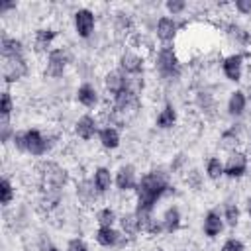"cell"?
Here are the masks:
<instances>
[{"instance_id": "obj_1", "label": "cell", "mask_w": 251, "mask_h": 251, "mask_svg": "<svg viewBox=\"0 0 251 251\" xmlns=\"http://www.w3.org/2000/svg\"><path fill=\"white\" fill-rule=\"evenodd\" d=\"M173 173L167 165H155L149 171H145L139 176V182L133 190L135 194V212H147L155 214V208L165 198H171L176 194V186L173 182Z\"/></svg>"}, {"instance_id": "obj_2", "label": "cell", "mask_w": 251, "mask_h": 251, "mask_svg": "<svg viewBox=\"0 0 251 251\" xmlns=\"http://www.w3.org/2000/svg\"><path fill=\"white\" fill-rule=\"evenodd\" d=\"M153 69L163 82H176L182 76V61L175 45H161L153 55Z\"/></svg>"}, {"instance_id": "obj_3", "label": "cell", "mask_w": 251, "mask_h": 251, "mask_svg": "<svg viewBox=\"0 0 251 251\" xmlns=\"http://www.w3.org/2000/svg\"><path fill=\"white\" fill-rule=\"evenodd\" d=\"M57 139H59V135H53L39 127H27L25 129V155H29L33 159H43L45 155L51 153Z\"/></svg>"}, {"instance_id": "obj_4", "label": "cell", "mask_w": 251, "mask_h": 251, "mask_svg": "<svg viewBox=\"0 0 251 251\" xmlns=\"http://www.w3.org/2000/svg\"><path fill=\"white\" fill-rule=\"evenodd\" d=\"M39 186L41 188H53V190H63L71 182L69 171L57 163V161H43L39 165Z\"/></svg>"}, {"instance_id": "obj_5", "label": "cell", "mask_w": 251, "mask_h": 251, "mask_svg": "<svg viewBox=\"0 0 251 251\" xmlns=\"http://www.w3.org/2000/svg\"><path fill=\"white\" fill-rule=\"evenodd\" d=\"M71 65V55L67 51V47H55L51 49L45 57H43V76L45 78H53L59 80L65 76L67 69Z\"/></svg>"}, {"instance_id": "obj_6", "label": "cell", "mask_w": 251, "mask_h": 251, "mask_svg": "<svg viewBox=\"0 0 251 251\" xmlns=\"http://www.w3.org/2000/svg\"><path fill=\"white\" fill-rule=\"evenodd\" d=\"M29 73H31V67L27 61V55L2 59V82H4V86L18 84L20 80L27 78Z\"/></svg>"}, {"instance_id": "obj_7", "label": "cell", "mask_w": 251, "mask_h": 251, "mask_svg": "<svg viewBox=\"0 0 251 251\" xmlns=\"http://www.w3.org/2000/svg\"><path fill=\"white\" fill-rule=\"evenodd\" d=\"M92 239L98 247L112 249V251H124L131 243V239L127 235H124L120 231V227H116V226L114 227H96L92 231Z\"/></svg>"}, {"instance_id": "obj_8", "label": "cell", "mask_w": 251, "mask_h": 251, "mask_svg": "<svg viewBox=\"0 0 251 251\" xmlns=\"http://www.w3.org/2000/svg\"><path fill=\"white\" fill-rule=\"evenodd\" d=\"M116 69H120L126 76H143L147 59L137 49H124L116 59Z\"/></svg>"}, {"instance_id": "obj_9", "label": "cell", "mask_w": 251, "mask_h": 251, "mask_svg": "<svg viewBox=\"0 0 251 251\" xmlns=\"http://www.w3.org/2000/svg\"><path fill=\"white\" fill-rule=\"evenodd\" d=\"M96 12L82 6V8H76L73 12V29H75V35L82 41L90 39L94 33H96Z\"/></svg>"}, {"instance_id": "obj_10", "label": "cell", "mask_w": 251, "mask_h": 251, "mask_svg": "<svg viewBox=\"0 0 251 251\" xmlns=\"http://www.w3.org/2000/svg\"><path fill=\"white\" fill-rule=\"evenodd\" d=\"M180 29H182V24L178 22V18H171L165 14L155 20L153 35L161 45H175V39L178 37Z\"/></svg>"}, {"instance_id": "obj_11", "label": "cell", "mask_w": 251, "mask_h": 251, "mask_svg": "<svg viewBox=\"0 0 251 251\" xmlns=\"http://www.w3.org/2000/svg\"><path fill=\"white\" fill-rule=\"evenodd\" d=\"M224 171H226V178H229V180H241L243 176H247V173H249V153L243 151V149L227 153L226 159H224Z\"/></svg>"}, {"instance_id": "obj_12", "label": "cell", "mask_w": 251, "mask_h": 251, "mask_svg": "<svg viewBox=\"0 0 251 251\" xmlns=\"http://www.w3.org/2000/svg\"><path fill=\"white\" fill-rule=\"evenodd\" d=\"M75 198L78 202V206L82 208H96L100 202H102V194L96 190L94 182L90 176H80L75 180Z\"/></svg>"}, {"instance_id": "obj_13", "label": "cell", "mask_w": 251, "mask_h": 251, "mask_svg": "<svg viewBox=\"0 0 251 251\" xmlns=\"http://www.w3.org/2000/svg\"><path fill=\"white\" fill-rule=\"evenodd\" d=\"M139 171L133 163H122L116 171H114V188L120 194H127L133 192L137 182H139Z\"/></svg>"}, {"instance_id": "obj_14", "label": "cell", "mask_w": 251, "mask_h": 251, "mask_svg": "<svg viewBox=\"0 0 251 251\" xmlns=\"http://www.w3.org/2000/svg\"><path fill=\"white\" fill-rule=\"evenodd\" d=\"M220 71L226 80L229 82H241L243 73H245V53L243 51H233L220 61Z\"/></svg>"}, {"instance_id": "obj_15", "label": "cell", "mask_w": 251, "mask_h": 251, "mask_svg": "<svg viewBox=\"0 0 251 251\" xmlns=\"http://www.w3.org/2000/svg\"><path fill=\"white\" fill-rule=\"evenodd\" d=\"M100 127H102V124H100L98 116L86 112V114H82V116H78V118L75 120V124H73V133H75V137L80 139V141H92V139L98 135Z\"/></svg>"}, {"instance_id": "obj_16", "label": "cell", "mask_w": 251, "mask_h": 251, "mask_svg": "<svg viewBox=\"0 0 251 251\" xmlns=\"http://www.w3.org/2000/svg\"><path fill=\"white\" fill-rule=\"evenodd\" d=\"M59 37V31L51 25H39L37 29H33V39H31V45H33V51L37 55H47L51 49H55V41Z\"/></svg>"}, {"instance_id": "obj_17", "label": "cell", "mask_w": 251, "mask_h": 251, "mask_svg": "<svg viewBox=\"0 0 251 251\" xmlns=\"http://www.w3.org/2000/svg\"><path fill=\"white\" fill-rule=\"evenodd\" d=\"M75 100L78 106H82L84 110H98L100 108V102H102V96H100V90L96 88V84L84 80L76 86L75 90Z\"/></svg>"}, {"instance_id": "obj_18", "label": "cell", "mask_w": 251, "mask_h": 251, "mask_svg": "<svg viewBox=\"0 0 251 251\" xmlns=\"http://www.w3.org/2000/svg\"><path fill=\"white\" fill-rule=\"evenodd\" d=\"M202 235L206 239H218L224 229H226V222H224V216L218 208H210L204 212L202 216Z\"/></svg>"}, {"instance_id": "obj_19", "label": "cell", "mask_w": 251, "mask_h": 251, "mask_svg": "<svg viewBox=\"0 0 251 251\" xmlns=\"http://www.w3.org/2000/svg\"><path fill=\"white\" fill-rule=\"evenodd\" d=\"M159 220H161V226H163V231H165V235H175L176 231H180V227H182V210H180V206L178 204H169L163 212H161V216H159Z\"/></svg>"}, {"instance_id": "obj_20", "label": "cell", "mask_w": 251, "mask_h": 251, "mask_svg": "<svg viewBox=\"0 0 251 251\" xmlns=\"http://www.w3.org/2000/svg\"><path fill=\"white\" fill-rule=\"evenodd\" d=\"M247 106H249V96L243 88H233L226 100V112L229 118L233 120H239L245 116L247 112Z\"/></svg>"}, {"instance_id": "obj_21", "label": "cell", "mask_w": 251, "mask_h": 251, "mask_svg": "<svg viewBox=\"0 0 251 251\" xmlns=\"http://www.w3.org/2000/svg\"><path fill=\"white\" fill-rule=\"evenodd\" d=\"M176 124H178V110H176V106H175L171 100H167V102L159 108V112L155 114L153 126H155V129H159V131H171Z\"/></svg>"}, {"instance_id": "obj_22", "label": "cell", "mask_w": 251, "mask_h": 251, "mask_svg": "<svg viewBox=\"0 0 251 251\" xmlns=\"http://www.w3.org/2000/svg\"><path fill=\"white\" fill-rule=\"evenodd\" d=\"M241 143H243V137H241V124H231L227 127H224L220 131V137H218V145L222 151L226 153H231V151H237L241 149Z\"/></svg>"}, {"instance_id": "obj_23", "label": "cell", "mask_w": 251, "mask_h": 251, "mask_svg": "<svg viewBox=\"0 0 251 251\" xmlns=\"http://www.w3.org/2000/svg\"><path fill=\"white\" fill-rule=\"evenodd\" d=\"M90 178H92L96 190H98L102 196H106V194L112 192V188H114V171H112L110 167H106V165L94 167Z\"/></svg>"}, {"instance_id": "obj_24", "label": "cell", "mask_w": 251, "mask_h": 251, "mask_svg": "<svg viewBox=\"0 0 251 251\" xmlns=\"http://www.w3.org/2000/svg\"><path fill=\"white\" fill-rule=\"evenodd\" d=\"M96 141L104 151H116L122 145V131L116 126H102L96 135Z\"/></svg>"}, {"instance_id": "obj_25", "label": "cell", "mask_w": 251, "mask_h": 251, "mask_svg": "<svg viewBox=\"0 0 251 251\" xmlns=\"http://www.w3.org/2000/svg\"><path fill=\"white\" fill-rule=\"evenodd\" d=\"M118 227L124 235H127L131 241L141 237V224H139V218L135 214V210H124L120 214V220H118Z\"/></svg>"}, {"instance_id": "obj_26", "label": "cell", "mask_w": 251, "mask_h": 251, "mask_svg": "<svg viewBox=\"0 0 251 251\" xmlns=\"http://www.w3.org/2000/svg\"><path fill=\"white\" fill-rule=\"evenodd\" d=\"M102 86L106 90V94H110V98L118 92H122L127 86V76L120 71V69H110L104 73L102 76Z\"/></svg>"}, {"instance_id": "obj_27", "label": "cell", "mask_w": 251, "mask_h": 251, "mask_svg": "<svg viewBox=\"0 0 251 251\" xmlns=\"http://www.w3.org/2000/svg\"><path fill=\"white\" fill-rule=\"evenodd\" d=\"M0 55H2V59H12V57L27 55L25 53V43L20 37H16V35L2 33V39H0Z\"/></svg>"}, {"instance_id": "obj_28", "label": "cell", "mask_w": 251, "mask_h": 251, "mask_svg": "<svg viewBox=\"0 0 251 251\" xmlns=\"http://www.w3.org/2000/svg\"><path fill=\"white\" fill-rule=\"evenodd\" d=\"M224 33L237 47H247L251 43V33L243 25H239L237 22H227L226 27H224Z\"/></svg>"}, {"instance_id": "obj_29", "label": "cell", "mask_w": 251, "mask_h": 251, "mask_svg": "<svg viewBox=\"0 0 251 251\" xmlns=\"http://www.w3.org/2000/svg\"><path fill=\"white\" fill-rule=\"evenodd\" d=\"M118 220H120V214L114 206L110 204H104V206H98L94 210V222H96V227H114L118 226Z\"/></svg>"}, {"instance_id": "obj_30", "label": "cell", "mask_w": 251, "mask_h": 251, "mask_svg": "<svg viewBox=\"0 0 251 251\" xmlns=\"http://www.w3.org/2000/svg\"><path fill=\"white\" fill-rule=\"evenodd\" d=\"M204 175L210 182H218L226 176V171H224V159L218 157V155H210L206 157L204 161Z\"/></svg>"}, {"instance_id": "obj_31", "label": "cell", "mask_w": 251, "mask_h": 251, "mask_svg": "<svg viewBox=\"0 0 251 251\" xmlns=\"http://www.w3.org/2000/svg\"><path fill=\"white\" fill-rule=\"evenodd\" d=\"M206 180H208V178H206L204 171H200L198 167H190V169L184 173V184H186V188L192 190V192L204 190Z\"/></svg>"}, {"instance_id": "obj_32", "label": "cell", "mask_w": 251, "mask_h": 251, "mask_svg": "<svg viewBox=\"0 0 251 251\" xmlns=\"http://www.w3.org/2000/svg\"><path fill=\"white\" fill-rule=\"evenodd\" d=\"M194 106L200 112H204V114L212 112L216 108V96H214V92L210 88H198L194 92Z\"/></svg>"}, {"instance_id": "obj_33", "label": "cell", "mask_w": 251, "mask_h": 251, "mask_svg": "<svg viewBox=\"0 0 251 251\" xmlns=\"http://www.w3.org/2000/svg\"><path fill=\"white\" fill-rule=\"evenodd\" d=\"M222 216H224V222H226V227H231L235 229L241 222V208L237 202L229 200V202H224L222 206Z\"/></svg>"}, {"instance_id": "obj_34", "label": "cell", "mask_w": 251, "mask_h": 251, "mask_svg": "<svg viewBox=\"0 0 251 251\" xmlns=\"http://www.w3.org/2000/svg\"><path fill=\"white\" fill-rule=\"evenodd\" d=\"M14 200H16V184L8 175H4L0 180V204L6 210L14 204Z\"/></svg>"}, {"instance_id": "obj_35", "label": "cell", "mask_w": 251, "mask_h": 251, "mask_svg": "<svg viewBox=\"0 0 251 251\" xmlns=\"http://www.w3.org/2000/svg\"><path fill=\"white\" fill-rule=\"evenodd\" d=\"M188 163H190V155L186 153V151H176L173 157H171V161H169V171L173 173V175H184L190 167H188Z\"/></svg>"}, {"instance_id": "obj_36", "label": "cell", "mask_w": 251, "mask_h": 251, "mask_svg": "<svg viewBox=\"0 0 251 251\" xmlns=\"http://www.w3.org/2000/svg\"><path fill=\"white\" fill-rule=\"evenodd\" d=\"M112 25L116 33H129L133 29V18L127 12H116L112 16Z\"/></svg>"}, {"instance_id": "obj_37", "label": "cell", "mask_w": 251, "mask_h": 251, "mask_svg": "<svg viewBox=\"0 0 251 251\" xmlns=\"http://www.w3.org/2000/svg\"><path fill=\"white\" fill-rule=\"evenodd\" d=\"M14 112H16V98L8 88H4L0 92V118H12Z\"/></svg>"}, {"instance_id": "obj_38", "label": "cell", "mask_w": 251, "mask_h": 251, "mask_svg": "<svg viewBox=\"0 0 251 251\" xmlns=\"http://www.w3.org/2000/svg\"><path fill=\"white\" fill-rule=\"evenodd\" d=\"M16 133V126L12 124V118H0V141L2 145H10Z\"/></svg>"}, {"instance_id": "obj_39", "label": "cell", "mask_w": 251, "mask_h": 251, "mask_svg": "<svg viewBox=\"0 0 251 251\" xmlns=\"http://www.w3.org/2000/svg\"><path fill=\"white\" fill-rule=\"evenodd\" d=\"M188 10V4L184 0H167L165 2V12L171 18H180Z\"/></svg>"}, {"instance_id": "obj_40", "label": "cell", "mask_w": 251, "mask_h": 251, "mask_svg": "<svg viewBox=\"0 0 251 251\" xmlns=\"http://www.w3.org/2000/svg\"><path fill=\"white\" fill-rule=\"evenodd\" d=\"M220 251H247V247H245V243L239 239V237H226L224 241H222V245H220Z\"/></svg>"}, {"instance_id": "obj_41", "label": "cell", "mask_w": 251, "mask_h": 251, "mask_svg": "<svg viewBox=\"0 0 251 251\" xmlns=\"http://www.w3.org/2000/svg\"><path fill=\"white\" fill-rule=\"evenodd\" d=\"M65 251H90V245H88V241H86L84 237L75 235V237H71V239L67 241Z\"/></svg>"}, {"instance_id": "obj_42", "label": "cell", "mask_w": 251, "mask_h": 251, "mask_svg": "<svg viewBox=\"0 0 251 251\" xmlns=\"http://www.w3.org/2000/svg\"><path fill=\"white\" fill-rule=\"evenodd\" d=\"M10 145L14 147L16 153H24L25 155V129H16L14 139H12Z\"/></svg>"}, {"instance_id": "obj_43", "label": "cell", "mask_w": 251, "mask_h": 251, "mask_svg": "<svg viewBox=\"0 0 251 251\" xmlns=\"http://www.w3.org/2000/svg\"><path fill=\"white\" fill-rule=\"evenodd\" d=\"M231 8L239 14V16H251V0H235L231 4Z\"/></svg>"}, {"instance_id": "obj_44", "label": "cell", "mask_w": 251, "mask_h": 251, "mask_svg": "<svg viewBox=\"0 0 251 251\" xmlns=\"http://www.w3.org/2000/svg\"><path fill=\"white\" fill-rule=\"evenodd\" d=\"M18 10V4L16 2H10V0H2L0 2V16L6 18L10 12H16Z\"/></svg>"}, {"instance_id": "obj_45", "label": "cell", "mask_w": 251, "mask_h": 251, "mask_svg": "<svg viewBox=\"0 0 251 251\" xmlns=\"http://www.w3.org/2000/svg\"><path fill=\"white\" fill-rule=\"evenodd\" d=\"M245 214H247V218H249V222H251V196L245 198Z\"/></svg>"}, {"instance_id": "obj_46", "label": "cell", "mask_w": 251, "mask_h": 251, "mask_svg": "<svg viewBox=\"0 0 251 251\" xmlns=\"http://www.w3.org/2000/svg\"><path fill=\"white\" fill-rule=\"evenodd\" d=\"M147 251H167V249H165L163 245H151V247H149Z\"/></svg>"}, {"instance_id": "obj_47", "label": "cell", "mask_w": 251, "mask_h": 251, "mask_svg": "<svg viewBox=\"0 0 251 251\" xmlns=\"http://www.w3.org/2000/svg\"><path fill=\"white\" fill-rule=\"evenodd\" d=\"M47 251H63V249H61V247H59V245H51V247H49V249H47Z\"/></svg>"}, {"instance_id": "obj_48", "label": "cell", "mask_w": 251, "mask_h": 251, "mask_svg": "<svg viewBox=\"0 0 251 251\" xmlns=\"http://www.w3.org/2000/svg\"><path fill=\"white\" fill-rule=\"evenodd\" d=\"M247 145H249V149H251V129H249V133H247Z\"/></svg>"}]
</instances>
